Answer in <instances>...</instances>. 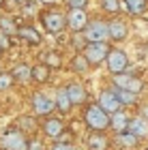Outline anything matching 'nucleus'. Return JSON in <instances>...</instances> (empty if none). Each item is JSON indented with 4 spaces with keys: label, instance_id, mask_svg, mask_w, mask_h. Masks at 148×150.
Listing matches in <instances>:
<instances>
[{
    "label": "nucleus",
    "instance_id": "nucleus-7",
    "mask_svg": "<svg viewBox=\"0 0 148 150\" xmlns=\"http://www.w3.org/2000/svg\"><path fill=\"white\" fill-rule=\"evenodd\" d=\"M114 84H116L118 88H123V90H129L133 94H137L140 90H142V81L135 79L133 75H125V73H120V75H114Z\"/></svg>",
    "mask_w": 148,
    "mask_h": 150
},
{
    "label": "nucleus",
    "instance_id": "nucleus-18",
    "mask_svg": "<svg viewBox=\"0 0 148 150\" xmlns=\"http://www.w3.org/2000/svg\"><path fill=\"white\" fill-rule=\"evenodd\" d=\"M110 37L114 41H123L127 37V26L125 24H120V22H112L110 24Z\"/></svg>",
    "mask_w": 148,
    "mask_h": 150
},
{
    "label": "nucleus",
    "instance_id": "nucleus-25",
    "mask_svg": "<svg viewBox=\"0 0 148 150\" xmlns=\"http://www.w3.org/2000/svg\"><path fill=\"white\" fill-rule=\"evenodd\" d=\"M118 142H120L123 146H135L137 137H135L133 133H129V131H127V133H120V135H118Z\"/></svg>",
    "mask_w": 148,
    "mask_h": 150
},
{
    "label": "nucleus",
    "instance_id": "nucleus-5",
    "mask_svg": "<svg viewBox=\"0 0 148 150\" xmlns=\"http://www.w3.org/2000/svg\"><path fill=\"white\" fill-rule=\"evenodd\" d=\"M120 99L116 97V92L114 90H105V92H101V97H99V107L103 110L107 116H114V114H118L120 112Z\"/></svg>",
    "mask_w": 148,
    "mask_h": 150
},
{
    "label": "nucleus",
    "instance_id": "nucleus-29",
    "mask_svg": "<svg viewBox=\"0 0 148 150\" xmlns=\"http://www.w3.org/2000/svg\"><path fill=\"white\" fill-rule=\"evenodd\" d=\"M11 41H9V35H4V32H0V47H9Z\"/></svg>",
    "mask_w": 148,
    "mask_h": 150
},
{
    "label": "nucleus",
    "instance_id": "nucleus-9",
    "mask_svg": "<svg viewBox=\"0 0 148 150\" xmlns=\"http://www.w3.org/2000/svg\"><path fill=\"white\" fill-rule=\"evenodd\" d=\"M43 24L50 32H60L67 26V17L62 13H45L43 15Z\"/></svg>",
    "mask_w": 148,
    "mask_h": 150
},
{
    "label": "nucleus",
    "instance_id": "nucleus-30",
    "mask_svg": "<svg viewBox=\"0 0 148 150\" xmlns=\"http://www.w3.org/2000/svg\"><path fill=\"white\" fill-rule=\"evenodd\" d=\"M19 125L24 129H32V118H19Z\"/></svg>",
    "mask_w": 148,
    "mask_h": 150
},
{
    "label": "nucleus",
    "instance_id": "nucleus-15",
    "mask_svg": "<svg viewBox=\"0 0 148 150\" xmlns=\"http://www.w3.org/2000/svg\"><path fill=\"white\" fill-rule=\"evenodd\" d=\"M71 105H73V103H71L69 94H67V88H64V90H58V92H56V107H58L62 114H67V112L71 110Z\"/></svg>",
    "mask_w": 148,
    "mask_h": 150
},
{
    "label": "nucleus",
    "instance_id": "nucleus-24",
    "mask_svg": "<svg viewBox=\"0 0 148 150\" xmlns=\"http://www.w3.org/2000/svg\"><path fill=\"white\" fill-rule=\"evenodd\" d=\"M105 137L103 135H90V139H88V146L92 148V150H103L105 148Z\"/></svg>",
    "mask_w": 148,
    "mask_h": 150
},
{
    "label": "nucleus",
    "instance_id": "nucleus-11",
    "mask_svg": "<svg viewBox=\"0 0 148 150\" xmlns=\"http://www.w3.org/2000/svg\"><path fill=\"white\" fill-rule=\"evenodd\" d=\"M127 131L133 133L135 137H146V135H148V120L142 118V116H140V118H131Z\"/></svg>",
    "mask_w": 148,
    "mask_h": 150
},
{
    "label": "nucleus",
    "instance_id": "nucleus-10",
    "mask_svg": "<svg viewBox=\"0 0 148 150\" xmlns=\"http://www.w3.org/2000/svg\"><path fill=\"white\" fill-rule=\"evenodd\" d=\"M32 107H35V112H37V114L47 116V114H52L54 107H56V103H52V99H47L45 94L37 92L35 97H32Z\"/></svg>",
    "mask_w": 148,
    "mask_h": 150
},
{
    "label": "nucleus",
    "instance_id": "nucleus-28",
    "mask_svg": "<svg viewBox=\"0 0 148 150\" xmlns=\"http://www.w3.org/2000/svg\"><path fill=\"white\" fill-rule=\"evenodd\" d=\"M88 4V0H69L71 11H84V6Z\"/></svg>",
    "mask_w": 148,
    "mask_h": 150
},
{
    "label": "nucleus",
    "instance_id": "nucleus-33",
    "mask_svg": "<svg viewBox=\"0 0 148 150\" xmlns=\"http://www.w3.org/2000/svg\"><path fill=\"white\" fill-rule=\"evenodd\" d=\"M39 2H43V4H56L58 0H39Z\"/></svg>",
    "mask_w": 148,
    "mask_h": 150
},
{
    "label": "nucleus",
    "instance_id": "nucleus-22",
    "mask_svg": "<svg viewBox=\"0 0 148 150\" xmlns=\"http://www.w3.org/2000/svg\"><path fill=\"white\" fill-rule=\"evenodd\" d=\"M32 77H35L37 81H45L50 77V69L45 64H37V67H32Z\"/></svg>",
    "mask_w": 148,
    "mask_h": 150
},
{
    "label": "nucleus",
    "instance_id": "nucleus-31",
    "mask_svg": "<svg viewBox=\"0 0 148 150\" xmlns=\"http://www.w3.org/2000/svg\"><path fill=\"white\" fill-rule=\"evenodd\" d=\"M52 150H75V148H73V146H69V144H56Z\"/></svg>",
    "mask_w": 148,
    "mask_h": 150
},
{
    "label": "nucleus",
    "instance_id": "nucleus-3",
    "mask_svg": "<svg viewBox=\"0 0 148 150\" xmlns=\"http://www.w3.org/2000/svg\"><path fill=\"white\" fill-rule=\"evenodd\" d=\"M110 52L112 50H107L105 43H88L82 54L86 56V60H88L90 64H99V62H103V60H107Z\"/></svg>",
    "mask_w": 148,
    "mask_h": 150
},
{
    "label": "nucleus",
    "instance_id": "nucleus-19",
    "mask_svg": "<svg viewBox=\"0 0 148 150\" xmlns=\"http://www.w3.org/2000/svg\"><path fill=\"white\" fill-rule=\"evenodd\" d=\"M17 35L22 37L24 41L32 43V45H39V43H41V37H39V32H37L35 28H19V32H17Z\"/></svg>",
    "mask_w": 148,
    "mask_h": 150
},
{
    "label": "nucleus",
    "instance_id": "nucleus-34",
    "mask_svg": "<svg viewBox=\"0 0 148 150\" xmlns=\"http://www.w3.org/2000/svg\"><path fill=\"white\" fill-rule=\"evenodd\" d=\"M142 118H146V120H148V105H146L144 110H142Z\"/></svg>",
    "mask_w": 148,
    "mask_h": 150
},
{
    "label": "nucleus",
    "instance_id": "nucleus-12",
    "mask_svg": "<svg viewBox=\"0 0 148 150\" xmlns=\"http://www.w3.org/2000/svg\"><path fill=\"white\" fill-rule=\"evenodd\" d=\"M67 94H69V99H71L73 105H82L86 101V90L79 84H71L69 88H67Z\"/></svg>",
    "mask_w": 148,
    "mask_h": 150
},
{
    "label": "nucleus",
    "instance_id": "nucleus-1",
    "mask_svg": "<svg viewBox=\"0 0 148 150\" xmlns=\"http://www.w3.org/2000/svg\"><path fill=\"white\" fill-rule=\"evenodd\" d=\"M84 120L92 131H103V129L110 127V116H107L99 105H90L84 114Z\"/></svg>",
    "mask_w": 148,
    "mask_h": 150
},
{
    "label": "nucleus",
    "instance_id": "nucleus-6",
    "mask_svg": "<svg viewBox=\"0 0 148 150\" xmlns=\"http://www.w3.org/2000/svg\"><path fill=\"white\" fill-rule=\"evenodd\" d=\"M127 54L123 50H112L110 52V56H107V67H110V71L114 75H120L125 69H127Z\"/></svg>",
    "mask_w": 148,
    "mask_h": 150
},
{
    "label": "nucleus",
    "instance_id": "nucleus-4",
    "mask_svg": "<svg viewBox=\"0 0 148 150\" xmlns=\"http://www.w3.org/2000/svg\"><path fill=\"white\" fill-rule=\"evenodd\" d=\"M2 146L6 150H28L30 148V142L26 139L24 133L19 131H9L2 135Z\"/></svg>",
    "mask_w": 148,
    "mask_h": 150
},
{
    "label": "nucleus",
    "instance_id": "nucleus-23",
    "mask_svg": "<svg viewBox=\"0 0 148 150\" xmlns=\"http://www.w3.org/2000/svg\"><path fill=\"white\" fill-rule=\"evenodd\" d=\"M73 69H75V71H79V73H84V71H88V60H86V56H84V54H79V56H75V58H73Z\"/></svg>",
    "mask_w": 148,
    "mask_h": 150
},
{
    "label": "nucleus",
    "instance_id": "nucleus-27",
    "mask_svg": "<svg viewBox=\"0 0 148 150\" xmlns=\"http://www.w3.org/2000/svg\"><path fill=\"white\" fill-rule=\"evenodd\" d=\"M11 84H13V75H6V73L0 75V90H6V88H11Z\"/></svg>",
    "mask_w": 148,
    "mask_h": 150
},
{
    "label": "nucleus",
    "instance_id": "nucleus-26",
    "mask_svg": "<svg viewBox=\"0 0 148 150\" xmlns=\"http://www.w3.org/2000/svg\"><path fill=\"white\" fill-rule=\"evenodd\" d=\"M101 4H103V9L110 11V13H118L120 11V0H101Z\"/></svg>",
    "mask_w": 148,
    "mask_h": 150
},
{
    "label": "nucleus",
    "instance_id": "nucleus-2",
    "mask_svg": "<svg viewBox=\"0 0 148 150\" xmlns=\"http://www.w3.org/2000/svg\"><path fill=\"white\" fill-rule=\"evenodd\" d=\"M84 39L88 43H105V39H110V26H105L103 22H90L84 32Z\"/></svg>",
    "mask_w": 148,
    "mask_h": 150
},
{
    "label": "nucleus",
    "instance_id": "nucleus-14",
    "mask_svg": "<svg viewBox=\"0 0 148 150\" xmlns=\"http://www.w3.org/2000/svg\"><path fill=\"white\" fill-rule=\"evenodd\" d=\"M62 122H60L58 118H50L47 122L43 125V131H45V135H50V137H58L60 133H62Z\"/></svg>",
    "mask_w": 148,
    "mask_h": 150
},
{
    "label": "nucleus",
    "instance_id": "nucleus-8",
    "mask_svg": "<svg viewBox=\"0 0 148 150\" xmlns=\"http://www.w3.org/2000/svg\"><path fill=\"white\" fill-rule=\"evenodd\" d=\"M88 17H86L84 11H71L67 15V26L73 30V32H79V30H86L88 28Z\"/></svg>",
    "mask_w": 148,
    "mask_h": 150
},
{
    "label": "nucleus",
    "instance_id": "nucleus-32",
    "mask_svg": "<svg viewBox=\"0 0 148 150\" xmlns=\"http://www.w3.org/2000/svg\"><path fill=\"white\" fill-rule=\"evenodd\" d=\"M28 150H43V146H41V142H30V148Z\"/></svg>",
    "mask_w": 148,
    "mask_h": 150
},
{
    "label": "nucleus",
    "instance_id": "nucleus-17",
    "mask_svg": "<svg viewBox=\"0 0 148 150\" xmlns=\"http://www.w3.org/2000/svg\"><path fill=\"white\" fill-rule=\"evenodd\" d=\"M0 28H2V32H4V35H9V37L19 32V28L15 26V19H13V17H6V15L0 17Z\"/></svg>",
    "mask_w": 148,
    "mask_h": 150
},
{
    "label": "nucleus",
    "instance_id": "nucleus-13",
    "mask_svg": "<svg viewBox=\"0 0 148 150\" xmlns=\"http://www.w3.org/2000/svg\"><path fill=\"white\" fill-rule=\"evenodd\" d=\"M110 125L114 131H118V133H125L127 129H129V118L123 114V112H118V114H114L110 116Z\"/></svg>",
    "mask_w": 148,
    "mask_h": 150
},
{
    "label": "nucleus",
    "instance_id": "nucleus-35",
    "mask_svg": "<svg viewBox=\"0 0 148 150\" xmlns=\"http://www.w3.org/2000/svg\"><path fill=\"white\" fill-rule=\"evenodd\" d=\"M0 56H2V47H0Z\"/></svg>",
    "mask_w": 148,
    "mask_h": 150
},
{
    "label": "nucleus",
    "instance_id": "nucleus-21",
    "mask_svg": "<svg viewBox=\"0 0 148 150\" xmlns=\"http://www.w3.org/2000/svg\"><path fill=\"white\" fill-rule=\"evenodd\" d=\"M114 92H116V97L120 99V103H123V105H133V103H135V94H133V92L123 90V88H116Z\"/></svg>",
    "mask_w": 148,
    "mask_h": 150
},
{
    "label": "nucleus",
    "instance_id": "nucleus-20",
    "mask_svg": "<svg viewBox=\"0 0 148 150\" xmlns=\"http://www.w3.org/2000/svg\"><path fill=\"white\" fill-rule=\"evenodd\" d=\"M127 11L133 13V15H140V13L146 11V0H125Z\"/></svg>",
    "mask_w": 148,
    "mask_h": 150
},
{
    "label": "nucleus",
    "instance_id": "nucleus-16",
    "mask_svg": "<svg viewBox=\"0 0 148 150\" xmlns=\"http://www.w3.org/2000/svg\"><path fill=\"white\" fill-rule=\"evenodd\" d=\"M13 79H19V81H28L32 79V69L30 67H26V64H17L15 69H13Z\"/></svg>",
    "mask_w": 148,
    "mask_h": 150
}]
</instances>
